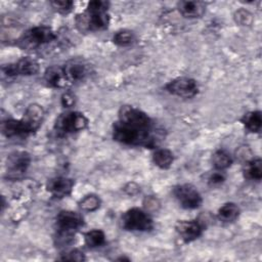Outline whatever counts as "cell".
I'll use <instances>...</instances> for the list:
<instances>
[{
  "mask_svg": "<svg viewBox=\"0 0 262 262\" xmlns=\"http://www.w3.org/2000/svg\"><path fill=\"white\" fill-rule=\"evenodd\" d=\"M110 3L101 0L90 1L84 12L77 14L75 23L81 33L97 32L105 30L110 25V14L107 12Z\"/></svg>",
  "mask_w": 262,
  "mask_h": 262,
  "instance_id": "cell-2",
  "label": "cell"
},
{
  "mask_svg": "<svg viewBox=\"0 0 262 262\" xmlns=\"http://www.w3.org/2000/svg\"><path fill=\"white\" fill-rule=\"evenodd\" d=\"M122 226L128 231L146 232L152 229L154 222L145 211L139 208H132L123 214Z\"/></svg>",
  "mask_w": 262,
  "mask_h": 262,
  "instance_id": "cell-5",
  "label": "cell"
},
{
  "mask_svg": "<svg viewBox=\"0 0 262 262\" xmlns=\"http://www.w3.org/2000/svg\"><path fill=\"white\" fill-rule=\"evenodd\" d=\"M119 124L126 127L141 140L142 146L152 147L159 140V132L151 119L141 110L132 105H122L118 113Z\"/></svg>",
  "mask_w": 262,
  "mask_h": 262,
  "instance_id": "cell-1",
  "label": "cell"
},
{
  "mask_svg": "<svg viewBox=\"0 0 262 262\" xmlns=\"http://www.w3.org/2000/svg\"><path fill=\"white\" fill-rule=\"evenodd\" d=\"M62 69L70 85L84 81L90 74L89 64L79 58L67 61L62 66Z\"/></svg>",
  "mask_w": 262,
  "mask_h": 262,
  "instance_id": "cell-11",
  "label": "cell"
},
{
  "mask_svg": "<svg viewBox=\"0 0 262 262\" xmlns=\"http://www.w3.org/2000/svg\"><path fill=\"white\" fill-rule=\"evenodd\" d=\"M144 206L147 210H155L157 207H159V202L156 198H148L145 200Z\"/></svg>",
  "mask_w": 262,
  "mask_h": 262,
  "instance_id": "cell-32",
  "label": "cell"
},
{
  "mask_svg": "<svg viewBox=\"0 0 262 262\" xmlns=\"http://www.w3.org/2000/svg\"><path fill=\"white\" fill-rule=\"evenodd\" d=\"M55 32L46 26H36L28 31L20 37L19 42L25 48H37L39 46L50 43L55 40Z\"/></svg>",
  "mask_w": 262,
  "mask_h": 262,
  "instance_id": "cell-6",
  "label": "cell"
},
{
  "mask_svg": "<svg viewBox=\"0 0 262 262\" xmlns=\"http://www.w3.org/2000/svg\"><path fill=\"white\" fill-rule=\"evenodd\" d=\"M56 241L59 246L70 245L75 236L76 231L82 227V216L74 211H61L56 216Z\"/></svg>",
  "mask_w": 262,
  "mask_h": 262,
  "instance_id": "cell-3",
  "label": "cell"
},
{
  "mask_svg": "<svg viewBox=\"0 0 262 262\" xmlns=\"http://www.w3.org/2000/svg\"><path fill=\"white\" fill-rule=\"evenodd\" d=\"M61 260H67V261H84L86 258H85V255L83 252H81L80 250H71L69 252H67L66 254H63L62 257H60Z\"/></svg>",
  "mask_w": 262,
  "mask_h": 262,
  "instance_id": "cell-28",
  "label": "cell"
},
{
  "mask_svg": "<svg viewBox=\"0 0 262 262\" xmlns=\"http://www.w3.org/2000/svg\"><path fill=\"white\" fill-rule=\"evenodd\" d=\"M2 134L8 138L16 136H27L28 133L21 122V120L15 119H6L1 123Z\"/></svg>",
  "mask_w": 262,
  "mask_h": 262,
  "instance_id": "cell-17",
  "label": "cell"
},
{
  "mask_svg": "<svg viewBox=\"0 0 262 262\" xmlns=\"http://www.w3.org/2000/svg\"><path fill=\"white\" fill-rule=\"evenodd\" d=\"M31 164V156L24 150H16L8 155L6 161V173L10 179L20 178Z\"/></svg>",
  "mask_w": 262,
  "mask_h": 262,
  "instance_id": "cell-7",
  "label": "cell"
},
{
  "mask_svg": "<svg viewBox=\"0 0 262 262\" xmlns=\"http://www.w3.org/2000/svg\"><path fill=\"white\" fill-rule=\"evenodd\" d=\"M2 72L7 77L33 76L39 72V62L33 57L25 56L14 63L4 66Z\"/></svg>",
  "mask_w": 262,
  "mask_h": 262,
  "instance_id": "cell-10",
  "label": "cell"
},
{
  "mask_svg": "<svg viewBox=\"0 0 262 262\" xmlns=\"http://www.w3.org/2000/svg\"><path fill=\"white\" fill-rule=\"evenodd\" d=\"M173 193L180 206L184 209H196L203 202L201 193L191 184H179L174 187Z\"/></svg>",
  "mask_w": 262,
  "mask_h": 262,
  "instance_id": "cell-8",
  "label": "cell"
},
{
  "mask_svg": "<svg viewBox=\"0 0 262 262\" xmlns=\"http://www.w3.org/2000/svg\"><path fill=\"white\" fill-rule=\"evenodd\" d=\"M76 102V98L75 95L71 92H66L62 94L61 96V103L64 107H71L75 104Z\"/></svg>",
  "mask_w": 262,
  "mask_h": 262,
  "instance_id": "cell-29",
  "label": "cell"
},
{
  "mask_svg": "<svg viewBox=\"0 0 262 262\" xmlns=\"http://www.w3.org/2000/svg\"><path fill=\"white\" fill-rule=\"evenodd\" d=\"M50 5L57 12L64 14V13H69L73 9L74 3L73 1H70V0H55V1H51Z\"/></svg>",
  "mask_w": 262,
  "mask_h": 262,
  "instance_id": "cell-26",
  "label": "cell"
},
{
  "mask_svg": "<svg viewBox=\"0 0 262 262\" xmlns=\"http://www.w3.org/2000/svg\"><path fill=\"white\" fill-rule=\"evenodd\" d=\"M175 229L179 236L185 242L190 243L198 239L203 233V226L194 220H181L175 225Z\"/></svg>",
  "mask_w": 262,
  "mask_h": 262,
  "instance_id": "cell-13",
  "label": "cell"
},
{
  "mask_svg": "<svg viewBox=\"0 0 262 262\" xmlns=\"http://www.w3.org/2000/svg\"><path fill=\"white\" fill-rule=\"evenodd\" d=\"M74 187V180L63 176L53 177L48 180L46 188L55 198H64L69 195Z\"/></svg>",
  "mask_w": 262,
  "mask_h": 262,
  "instance_id": "cell-14",
  "label": "cell"
},
{
  "mask_svg": "<svg viewBox=\"0 0 262 262\" xmlns=\"http://www.w3.org/2000/svg\"><path fill=\"white\" fill-rule=\"evenodd\" d=\"M239 215V208L234 203H226L218 210V218L223 222H232Z\"/></svg>",
  "mask_w": 262,
  "mask_h": 262,
  "instance_id": "cell-20",
  "label": "cell"
},
{
  "mask_svg": "<svg viewBox=\"0 0 262 262\" xmlns=\"http://www.w3.org/2000/svg\"><path fill=\"white\" fill-rule=\"evenodd\" d=\"M224 180H225V176H224L222 173H220V172H215V173H213V174L210 176V178H209V182H210V184H212V185L221 184V183L224 182Z\"/></svg>",
  "mask_w": 262,
  "mask_h": 262,
  "instance_id": "cell-30",
  "label": "cell"
},
{
  "mask_svg": "<svg viewBox=\"0 0 262 262\" xmlns=\"http://www.w3.org/2000/svg\"><path fill=\"white\" fill-rule=\"evenodd\" d=\"M44 81L52 88H64L70 85L62 67L59 66L49 67L44 73Z\"/></svg>",
  "mask_w": 262,
  "mask_h": 262,
  "instance_id": "cell-15",
  "label": "cell"
},
{
  "mask_svg": "<svg viewBox=\"0 0 262 262\" xmlns=\"http://www.w3.org/2000/svg\"><path fill=\"white\" fill-rule=\"evenodd\" d=\"M177 8L184 17L196 18L204 14L206 5L201 1H180L177 4Z\"/></svg>",
  "mask_w": 262,
  "mask_h": 262,
  "instance_id": "cell-16",
  "label": "cell"
},
{
  "mask_svg": "<svg viewBox=\"0 0 262 262\" xmlns=\"http://www.w3.org/2000/svg\"><path fill=\"white\" fill-rule=\"evenodd\" d=\"M124 190L129 195H134V194H136L139 191V186L136 183H134V182H129L124 187Z\"/></svg>",
  "mask_w": 262,
  "mask_h": 262,
  "instance_id": "cell-31",
  "label": "cell"
},
{
  "mask_svg": "<svg viewBox=\"0 0 262 262\" xmlns=\"http://www.w3.org/2000/svg\"><path fill=\"white\" fill-rule=\"evenodd\" d=\"M133 41H134V34L129 30L118 31L113 37V42L116 45L121 47L129 46L133 43Z\"/></svg>",
  "mask_w": 262,
  "mask_h": 262,
  "instance_id": "cell-25",
  "label": "cell"
},
{
  "mask_svg": "<svg viewBox=\"0 0 262 262\" xmlns=\"http://www.w3.org/2000/svg\"><path fill=\"white\" fill-rule=\"evenodd\" d=\"M87 117L80 112H68L61 114L55 121L54 130L57 135L66 136L82 131L88 126Z\"/></svg>",
  "mask_w": 262,
  "mask_h": 262,
  "instance_id": "cell-4",
  "label": "cell"
},
{
  "mask_svg": "<svg viewBox=\"0 0 262 262\" xmlns=\"http://www.w3.org/2000/svg\"><path fill=\"white\" fill-rule=\"evenodd\" d=\"M152 161L156 166L161 169H168L174 161L173 152L167 148H159L154 152Z\"/></svg>",
  "mask_w": 262,
  "mask_h": 262,
  "instance_id": "cell-19",
  "label": "cell"
},
{
  "mask_svg": "<svg viewBox=\"0 0 262 262\" xmlns=\"http://www.w3.org/2000/svg\"><path fill=\"white\" fill-rule=\"evenodd\" d=\"M245 177L250 180L259 181L262 178V162L260 159H253L247 162L244 170Z\"/></svg>",
  "mask_w": 262,
  "mask_h": 262,
  "instance_id": "cell-21",
  "label": "cell"
},
{
  "mask_svg": "<svg viewBox=\"0 0 262 262\" xmlns=\"http://www.w3.org/2000/svg\"><path fill=\"white\" fill-rule=\"evenodd\" d=\"M43 117H44V110L40 104L32 103L27 107L20 120L28 134L35 132L40 127Z\"/></svg>",
  "mask_w": 262,
  "mask_h": 262,
  "instance_id": "cell-12",
  "label": "cell"
},
{
  "mask_svg": "<svg viewBox=\"0 0 262 262\" xmlns=\"http://www.w3.org/2000/svg\"><path fill=\"white\" fill-rule=\"evenodd\" d=\"M212 163L217 170L222 171V170L230 167V165L232 163V159L228 152H226L223 149H219L213 154Z\"/></svg>",
  "mask_w": 262,
  "mask_h": 262,
  "instance_id": "cell-23",
  "label": "cell"
},
{
  "mask_svg": "<svg viewBox=\"0 0 262 262\" xmlns=\"http://www.w3.org/2000/svg\"><path fill=\"white\" fill-rule=\"evenodd\" d=\"M101 201L96 194H87L79 202V206L83 211L86 212H94L100 207Z\"/></svg>",
  "mask_w": 262,
  "mask_h": 262,
  "instance_id": "cell-24",
  "label": "cell"
},
{
  "mask_svg": "<svg viewBox=\"0 0 262 262\" xmlns=\"http://www.w3.org/2000/svg\"><path fill=\"white\" fill-rule=\"evenodd\" d=\"M84 239H85V244L89 248L95 249V248H99L102 245H104L105 234L100 229H92L85 233Z\"/></svg>",
  "mask_w": 262,
  "mask_h": 262,
  "instance_id": "cell-22",
  "label": "cell"
},
{
  "mask_svg": "<svg viewBox=\"0 0 262 262\" xmlns=\"http://www.w3.org/2000/svg\"><path fill=\"white\" fill-rule=\"evenodd\" d=\"M234 19L236 24L241 26H249L252 23V14L245 9H239L234 13Z\"/></svg>",
  "mask_w": 262,
  "mask_h": 262,
  "instance_id": "cell-27",
  "label": "cell"
},
{
  "mask_svg": "<svg viewBox=\"0 0 262 262\" xmlns=\"http://www.w3.org/2000/svg\"><path fill=\"white\" fill-rule=\"evenodd\" d=\"M242 122L249 131H251L253 133L259 132L261 130V127H262L261 112L260 111H253V112L247 113L243 117Z\"/></svg>",
  "mask_w": 262,
  "mask_h": 262,
  "instance_id": "cell-18",
  "label": "cell"
},
{
  "mask_svg": "<svg viewBox=\"0 0 262 262\" xmlns=\"http://www.w3.org/2000/svg\"><path fill=\"white\" fill-rule=\"evenodd\" d=\"M165 88L170 94L183 98H191L199 92V85L196 81L188 77L176 78L170 81Z\"/></svg>",
  "mask_w": 262,
  "mask_h": 262,
  "instance_id": "cell-9",
  "label": "cell"
}]
</instances>
